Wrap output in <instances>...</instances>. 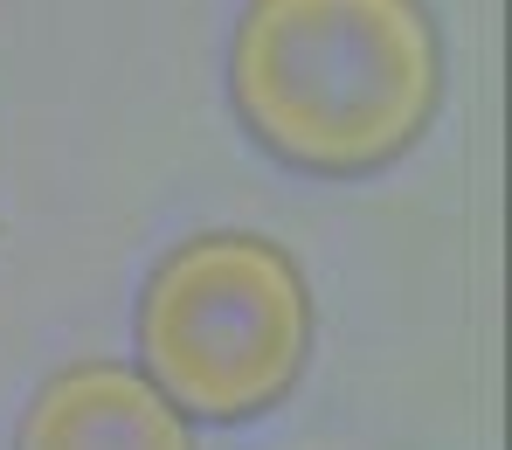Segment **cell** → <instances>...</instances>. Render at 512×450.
<instances>
[{"instance_id":"6da1fadb","label":"cell","mask_w":512,"mask_h":450,"mask_svg":"<svg viewBox=\"0 0 512 450\" xmlns=\"http://www.w3.org/2000/svg\"><path fill=\"white\" fill-rule=\"evenodd\" d=\"M229 104L291 174H381L443 111L436 14L429 0H243Z\"/></svg>"},{"instance_id":"7a4b0ae2","label":"cell","mask_w":512,"mask_h":450,"mask_svg":"<svg viewBox=\"0 0 512 450\" xmlns=\"http://www.w3.org/2000/svg\"><path fill=\"white\" fill-rule=\"evenodd\" d=\"M132 340L139 374L187 423H256L305 381L319 305L284 243L201 229L153 264Z\"/></svg>"},{"instance_id":"3957f363","label":"cell","mask_w":512,"mask_h":450,"mask_svg":"<svg viewBox=\"0 0 512 450\" xmlns=\"http://www.w3.org/2000/svg\"><path fill=\"white\" fill-rule=\"evenodd\" d=\"M14 450H194V423L125 360H77L35 388Z\"/></svg>"}]
</instances>
